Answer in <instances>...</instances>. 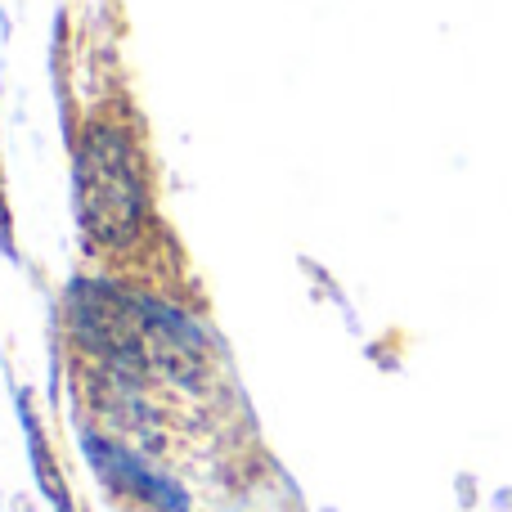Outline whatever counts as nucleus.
Listing matches in <instances>:
<instances>
[{"mask_svg":"<svg viewBox=\"0 0 512 512\" xmlns=\"http://www.w3.org/2000/svg\"><path fill=\"white\" fill-rule=\"evenodd\" d=\"M77 194H81V221L95 239L126 243L140 225V167L122 135L95 131L81 149L77 162Z\"/></svg>","mask_w":512,"mask_h":512,"instance_id":"f257e3e1","label":"nucleus"}]
</instances>
